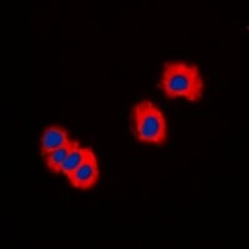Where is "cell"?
<instances>
[{
  "instance_id": "obj_1",
  "label": "cell",
  "mask_w": 249,
  "mask_h": 249,
  "mask_svg": "<svg viewBox=\"0 0 249 249\" xmlns=\"http://www.w3.org/2000/svg\"><path fill=\"white\" fill-rule=\"evenodd\" d=\"M160 89L168 99L184 97L188 101H199L203 95L204 82L198 68L183 61L166 62Z\"/></svg>"
},
{
  "instance_id": "obj_2",
  "label": "cell",
  "mask_w": 249,
  "mask_h": 249,
  "mask_svg": "<svg viewBox=\"0 0 249 249\" xmlns=\"http://www.w3.org/2000/svg\"><path fill=\"white\" fill-rule=\"evenodd\" d=\"M131 124L136 139L143 143L163 144L167 140V124L162 111L153 102H139L131 112Z\"/></svg>"
},
{
  "instance_id": "obj_3",
  "label": "cell",
  "mask_w": 249,
  "mask_h": 249,
  "mask_svg": "<svg viewBox=\"0 0 249 249\" xmlns=\"http://www.w3.org/2000/svg\"><path fill=\"white\" fill-rule=\"evenodd\" d=\"M99 176L100 172L97 159L95 153H93L92 148H91L90 152L86 156V159L80 164V167L75 170L71 175H69L68 178L70 181L71 186L75 187V188L89 190V188H92L96 184Z\"/></svg>"
},
{
  "instance_id": "obj_4",
  "label": "cell",
  "mask_w": 249,
  "mask_h": 249,
  "mask_svg": "<svg viewBox=\"0 0 249 249\" xmlns=\"http://www.w3.org/2000/svg\"><path fill=\"white\" fill-rule=\"evenodd\" d=\"M69 142H70V139H69V133L65 128L60 127V126H50L44 131L43 136H41L40 150L43 155H49V153L59 150L62 146H65Z\"/></svg>"
},
{
  "instance_id": "obj_5",
  "label": "cell",
  "mask_w": 249,
  "mask_h": 249,
  "mask_svg": "<svg viewBox=\"0 0 249 249\" xmlns=\"http://www.w3.org/2000/svg\"><path fill=\"white\" fill-rule=\"evenodd\" d=\"M79 141H70L69 143H66L65 146L60 147L59 150L49 153V155L46 156V166H48L49 170H50L51 172L59 173L60 168H61V164L64 163L66 157L70 155L71 151L75 150V148L79 147Z\"/></svg>"
},
{
  "instance_id": "obj_6",
  "label": "cell",
  "mask_w": 249,
  "mask_h": 249,
  "mask_svg": "<svg viewBox=\"0 0 249 249\" xmlns=\"http://www.w3.org/2000/svg\"><path fill=\"white\" fill-rule=\"evenodd\" d=\"M91 148L90 147H85V148H81L76 147L75 150H72L70 152V155L66 157V160L64 161V163L61 164V168H60V172L64 173V175L68 177L69 175L74 172L75 170L80 167V164L84 162V160L86 159V156L88 153L90 152Z\"/></svg>"
}]
</instances>
